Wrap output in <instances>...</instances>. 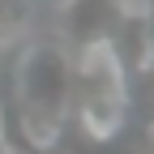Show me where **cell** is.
<instances>
[{"mask_svg": "<svg viewBox=\"0 0 154 154\" xmlns=\"http://www.w3.org/2000/svg\"><path fill=\"white\" fill-rule=\"evenodd\" d=\"M69 111L77 116L94 141H107L124 128L128 116V69L116 43H90L73 60L69 77Z\"/></svg>", "mask_w": 154, "mask_h": 154, "instance_id": "6da1fadb", "label": "cell"}, {"mask_svg": "<svg viewBox=\"0 0 154 154\" xmlns=\"http://www.w3.org/2000/svg\"><path fill=\"white\" fill-rule=\"evenodd\" d=\"M69 77H73V60L56 43H38L26 51L17 69V107H22V124L30 141L51 146L60 137V124L69 116Z\"/></svg>", "mask_w": 154, "mask_h": 154, "instance_id": "7a4b0ae2", "label": "cell"}]
</instances>
